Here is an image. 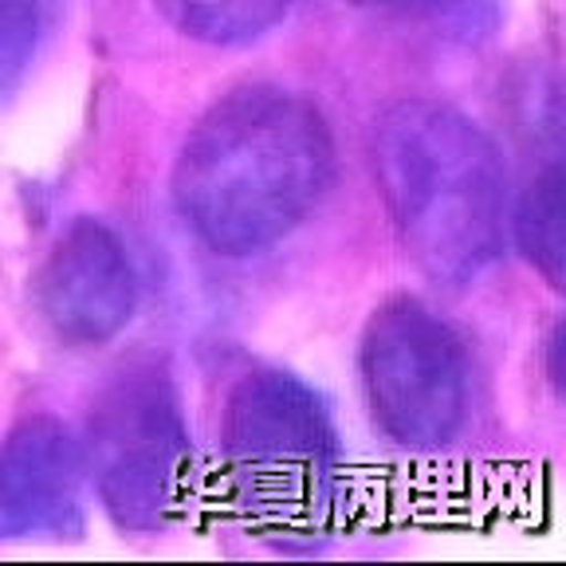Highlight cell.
Returning <instances> with one entry per match:
<instances>
[{"label": "cell", "instance_id": "6da1fadb", "mask_svg": "<svg viewBox=\"0 0 566 566\" xmlns=\"http://www.w3.org/2000/svg\"><path fill=\"white\" fill-rule=\"evenodd\" d=\"M335 181V138L311 98L248 83L197 118L174 166L186 224L221 256H252L295 232Z\"/></svg>", "mask_w": 566, "mask_h": 566}, {"label": "cell", "instance_id": "7a4b0ae2", "mask_svg": "<svg viewBox=\"0 0 566 566\" xmlns=\"http://www.w3.org/2000/svg\"><path fill=\"white\" fill-rule=\"evenodd\" d=\"M374 177L401 248L464 287L504 252L507 169L488 130L441 98H398L374 123Z\"/></svg>", "mask_w": 566, "mask_h": 566}, {"label": "cell", "instance_id": "3957f363", "mask_svg": "<svg viewBox=\"0 0 566 566\" xmlns=\"http://www.w3.org/2000/svg\"><path fill=\"white\" fill-rule=\"evenodd\" d=\"M221 444L240 500L264 515H307L327 504L338 433L327 401L295 374L256 370L224 401Z\"/></svg>", "mask_w": 566, "mask_h": 566}, {"label": "cell", "instance_id": "277c9868", "mask_svg": "<svg viewBox=\"0 0 566 566\" xmlns=\"http://www.w3.org/2000/svg\"><path fill=\"white\" fill-rule=\"evenodd\" d=\"M358 374L374 424L401 449H444L469 421L464 338L413 295H389L374 307L358 346Z\"/></svg>", "mask_w": 566, "mask_h": 566}, {"label": "cell", "instance_id": "5b68a950", "mask_svg": "<svg viewBox=\"0 0 566 566\" xmlns=\"http://www.w3.org/2000/svg\"><path fill=\"white\" fill-rule=\"evenodd\" d=\"M98 504L123 531H161L186 500L193 444L174 386L130 370L103 389L83 441Z\"/></svg>", "mask_w": 566, "mask_h": 566}, {"label": "cell", "instance_id": "8992f818", "mask_svg": "<svg viewBox=\"0 0 566 566\" xmlns=\"http://www.w3.org/2000/svg\"><path fill=\"white\" fill-rule=\"evenodd\" d=\"M35 307L60 343L103 346L138 307V272L115 229L95 217L71 221L35 272Z\"/></svg>", "mask_w": 566, "mask_h": 566}, {"label": "cell", "instance_id": "52a82bcc", "mask_svg": "<svg viewBox=\"0 0 566 566\" xmlns=\"http://www.w3.org/2000/svg\"><path fill=\"white\" fill-rule=\"evenodd\" d=\"M87 457L55 417H32L0 441V543L71 535L83 523Z\"/></svg>", "mask_w": 566, "mask_h": 566}, {"label": "cell", "instance_id": "ba28073f", "mask_svg": "<svg viewBox=\"0 0 566 566\" xmlns=\"http://www.w3.org/2000/svg\"><path fill=\"white\" fill-rule=\"evenodd\" d=\"M512 224L523 260L566 295V161L547 166L523 189Z\"/></svg>", "mask_w": 566, "mask_h": 566}, {"label": "cell", "instance_id": "9c48e42d", "mask_svg": "<svg viewBox=\"0 0 566 566\" xmlns=\"http://www.w3.org/2000/svg\"><path fill=\"white\" fill-rule=\"evenodd\" d=\"M154 4L181 35L217 48L252 44L295 9V0H154Z\"/></svg>", "mask_w": 566, "mask_h": 566}, {"label": "cell", "instance_id": "30bf717a", "mask_svg": "<svg viewBox=\"0 0 566 566\" xmlns=\"http://www.w3.org/2000/svg\"><path fill=\"white\" fill-rule=\"evenodd\" d=\"M35 40V9L28 0H0V91L24 67Z\"/></svg>", "mask_w": 566, "mask_h": 566}, {"label": "cell", "instance_id": "8fae6325", "mask_svg": "<svg viewBox=\"0 0 566 566\" xmlns=\"http://www.w3.org/2000/svg\"><path fill=\"white\" fill-rule=\"evenodd\" d=\"M543 366H547V381L566 398V318H558L555 331H551Z\"/></svg>", "mask_w": 566, "mask_h": 566}, {"label": "cell", "instance_id": "7c38bea8", "mask_svg": "<svg viewBox=\"0 0 566 566\" xmlns=\"http://www.w3.org/2000/svg\"><path fill=\"white\" fill-rule=\"evenodd\" d=\"M350 4H386V0H350Z\"/></svg>", "mask_w": 566, "mask_h": 566}]
</instances>
